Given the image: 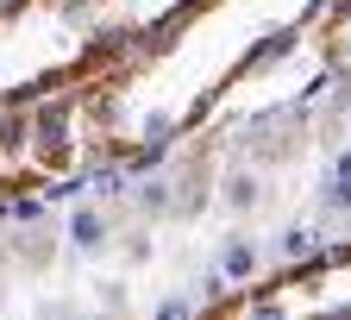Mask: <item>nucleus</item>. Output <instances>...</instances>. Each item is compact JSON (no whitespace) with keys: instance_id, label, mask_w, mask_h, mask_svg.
I'll use <instances>...</instances> for the list:
<instances>
[{"instance_id":"obj_1","label":"nucleus","mask_w":351,"mask_h":320,"mask_svg":"<svg viewBox=\"0 0 351 320\" xmlns=\"http://www.w3.org/2000/svg\"><path fill=\"white\" fill-rule=\"evenodd\" d=\"M326 7L332 0H201L119 69L69 95H44L69 182L82 189L88 176L151 170L182 151L232 107L257 69H270L301 32H314Z\"/></svg>"},{"instance_id":"obj_2","label":"nucleus","mask_w":351,"mask_h":320,"mask_svg":"<svg viewBox=\"0 0 351 320\" xmlns=\"http://www.w3.org/2000/svg\"><path fill=\"white\" fill-rule=\"evenodd\" d=\"M201 0H7L0 7V107L69 95L157 44Z\"/></svg>"},{"instance_id":"obj_3","label":"nucleus","mask_w":351,"mask_h":320,"mask_svg":"<svg viewBox=\"0 0 351 320\" xmlns=\"http://www.w3.org/2000/svg\"><path fill=\"white\" fill-rule=\"evenodd\" d=\"M189 320H351V245L232 283Z\"/></svg>"},{"instance_id":"obj_4","label":"nucleus","mask_w":351,"mask_h":320,"mask_svg":"<svg viewBox=\"0 0 351 320\" xmlns=\"http://www.w3.org/2000/svg\"><path fill=\"white\" fill-rule=\"evenodd\" d=\"M314 38H320V63L351 88V0H332L326 19L314 25Z\"/></svg>"},{"instance_id":"obj_5","label":"nucleus","mask_w":351,"mask_h":320,"mask_svg":"<svg viewBox=\"0 0 351 320\" xmlns=\"http://www.w3.org/2000/svg\"><path fill=\"white\" fill-rule=\"evenodd\" d=\"M0 7H7V0H0Z\"/></svg>"}]
</instances>
